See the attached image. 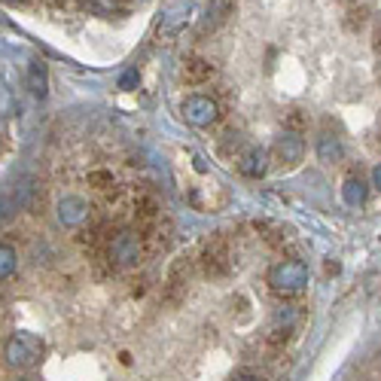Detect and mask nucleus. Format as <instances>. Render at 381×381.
Wrapping results in <instances>:
<instances>
[{"mask_svg":"<svg viewBox=\"0 0 381 381\" xmlns=\"http://www.w3.org/2000/svg\"><path fill=\"white\" fill-rule=\"evenodd\" d=\"M43 354H46V345H43V339H37L34 333H13L4 342V360H6V366L19 369V372L40 366Z\"/></svg>","mask_w":381,"mask_h":381,"instance_id":"1","label":"nucleus"},{"mask_svg":"<svg viewBox=\"0 0 381 381\" xmlns=\"http://www.w3.org/2000/svg\"><path fill=\"white\" fill-rule=\"evenodd\" d=\"M311 271L302 259H281L268 268V287L278 293V296H299V293L308 287Z\"/></svg>","mask_w":381,"mask_h":381,"instance_id":"2","label":"nucleus"},{"mask_svg":"<svg viewBox=\"0 0 381 381\" xmlns=\"http://www.w3.org/2000/svg\"><path fill=\"white\" fill-rule=\"evenodd\" d=\"M144 259V238L135 229H119L110 241V263L119 268H135Z\"/></svg>","mask_w":381,"mask_h":381,"instance_id":"3","label":"nucleus"},{"mask_svg":"<svg viewBox=\"0 0 381 381\" xmlns=\"http://www.w3.org/2000/svg\"><path fill=\"white\" fill-rule=\"evenodd\" d=\"M180 113H183V119H187L189 125L208 128V125H214L216 119H220V104H216L214 98H208V95H189L187 101H183Z\"/></svg>","mask_w":381,"mask_h":381,"instance_id":"4","label":"nucleus"},{"mask_svg":"<svg viewBox=\"0 0 381 381\" xmlns=\"http://www.w3.org/2000/svg\"><path fill=\"white\" fill-rule=\"evenodd\" d=\"M202 268L208 278H223L229 268H232V254H229V244L226 238H211L202 250Z\"/></svg>","mask_w":381,"mask_h":381,"instance_id":"5","label":"nucleus"},{"mask_svg":"<svg viewBox=\"0 0 381 381\" xmlns=\"http://www.w3.org/2000/svg\"><path fill=\"white\" fill-rule=\"evenodd\" d=\"M189 13H192V4H174L168 6L165 13L159 19V28H156V37L159 40H171L174 34H180L189 21Z\"/></svg>","mask_w":381,"mask_h":381,"instance_id":"6","label":"nucleus"},{"mask_svg":"<svg viewBox=\"0 0 381 381\" xmlns=\"http://www.w3.org/2000/svg\"><path fill=\"white\" fill-rule=\"evenodd\" d=\"M89 202L83 199V195H64V199L58 202V220L61 226H68V229H76V226H83L85 220H89Z\"/></svg>","mask_w":381,"mask_h":381,"instance_id":"7","label":"nucleus"},{"mask_svg":"<svg viewBox=\"0 0 381 381\" xmlns=\"http://www.w3.org/2000/svg\"><path fill=\"white\" fill-rule=\"evenodd\" d=\"M305 156V140L296 132H284L275 140V159L281 162L284 168H296Z\"/></svg>","mask_w":381,"mask_h":381,"instance_id":"8","label":"nucleus"},{"mask_svg":"<svg viewBox=\"0 0 381 381\" xmlns=\"http://www.w3.org/2000/svg\"><path fill=\"white\" fill-rule=\"evenodd\" d=\"M238 171H241L247 180H259L268 171V152L263 147H247L241 156H238Z\"/></svg>","mask_w":381,"mask_h":381,"instance_id":"9","label":"nucleus"},{"mask_svg":"<svg viewBox=\"0 0 381 381\" xmlns=\"http://www.w3.org/2000/svg\"><path fill=\"white\" fill-rule=\"evenodd\" d=\"M366 183H363V177L360 174H348L345 177V183H342V199H345V204L348 208H363L366 204Z\"/></svg>","mask_w":381,"mask_h":381,"instance_id":"10","label":"nucleus"},{"mask_svg":"<svg viewBox=\"0 0 381 381\" xmlns=\"http://www.w3.org/2000/svg\"><path fill=\"white\" fill-rule=\"evenodd\" d=\"M183 83H189V85H199V83H208L211 76H214V64L211 61H204V58H189L187 64H183Z\"/></svg>","mask_w":381,"mask_h":381,"instance_id":"11","label":"nucleus"},{"mask_svg":"<svg viewBox=\"0 0 381 381\" xmlns=\"http://www.w3.org/2000/svg\"><path fill=\"white\" fill-rule=\"evenodd\" d=\"M345 156V147H342V140L330 135V132H323L318 137V159L323 162V165H333V162H342Z\"/></svg>","mask_w":381,"mask_h":381,"instance_id":"12","label":"nucleus"},{"mask_svg":"<svg viewBox=\"0 0 381 381\" xmlns=\"http://www.w3.org/2000/svg\"><path fill=\"white\" fill-rule=\"evenodd\" d=\"M28 89L34 98H46L49 95V73H46V64L43 61H31V68H28Z\"/></svg>","mask_w":381,"mask_h":381,"instance_id":"13","label":"nucleus"},{"mask_svg":"<svg viewBox=\"0 0 381 381\" xmlns=\"http://www.w3.org/2000/svg\"><path fill=\"white\" fill-rule=\"evenodd\" d=\"M19 268V254L13 244H0V281H9Z\"/></svg>","mask_w":381,"mask_h":381,"instance_id":"14","label":"nucleus"},{"mask_svg":"<svg viewBox=\"0 0 381 381\" xmlns=\"http://www.w3.org/2000/svg\"><path fill=\"white\" fill-rule=\"evenodd\" d=\"M135 214L140 223H152L159 216V202L152 199V195H140L137 204H135Z\"/></svg>","mask_w":381,"mask_h":381,"instance_id":"15","label":"nucleus"},{"mask_svg":"<svg viewBox=\"0 0 381 381\" xmlns=\"http://www.w3.org/2000/svg\"><path fill=\"white\" fill-rule=\"evenodd\" d=\"M85 6H89L95 16H104V19H110L113 13H119V9H122V4H119V0H85Z\"/></svg>","mask_w":381,"mask_h":381,"instance_id":"16","label":"nucleus"},{"mask_svg":"<svg viewBox=\"0 0 381 381\" xmlns=\"http://www.w3.org/2000/svg\"><path fill=\"white\" fill-rule=\"evenodd\" d=\"M89 183H92V187H98V189H107V187H113V174L110 171H92Z\"/></svg>","mask_w":381,"mask_h":381,"instance_id":"17","label":"nucleus"},{"mask_svg":"<svg viewBox=\"0 0 381 381\" xmlns=\"http://www.w3.org/2000/svg\"><path fill=\"white\" fill-rule=\"evenodd\" d=\"M137 80H140V73H137V68H128L122 76H119V89H125V92H132L135 85H137Z\"/></svg>","mask_w":381,"mask_h":381,"instance_id":"18","label":"nucleus"},{"mask_svg":"<svg viewBox=\"0 0 381 381\" xmlns=\"http://www.w3.org/2000/svg\"><path fill=\"white\" fill-rule=\"evenodd\" d=\"M232 381H266L263 375H256V372H238Z\"/></svg>","mask_w":381,"mask_h":381,"instance_id":"19","label":"nucleus"},{"mask_svg":"<svg viewBox=\"0 0 381 381\" xmlns=\"http://www.w3.org/2000/svg\"><path fill=\"white\" fill-rule=\"evenodd\" d=\"M372 187L381 192V162H378V165L372 168Z\"/></svg>","mask_w":381,"mask_h":381,"instance_id":"20","label":"nucleus"},{"mask_svg":"<svg viewBox=\"0 0 381 381\" xmlns=\"http://www.w3.org/2000/svg\"><path fill=\"white\" fill-rule=\"evenodd\" d=\"M9 381H31L28 375H16V378H9Z\"/></svg>","mask_w":381,"mask_h":381,"instance_id":"21","label":"nucleus"},{"mask_svg":"<svg viewBox=\"0 0 381 381\" xmlns=\"http://www.w3.org/2000/svg\"><path fill=\"white\" fill-rule=\"evenodd\" d=\"M378 46H381V25H378Z\"/></svg>","mask_w":381,"mask_h":381,"instance_id":"22","label":"nucleus"},{"mask_svg":"<svg viewBox=\"0 0 381 381\" xmlns=\"http://www.w3.org/2000/svg\"><path fill=\"white\" fill-rule=\"evenodd\" d=\"M6 4H21V0H6Z\"/></svg>","mask_w":381,"mask_h":381,"instance_id":"23","label":"nucleus"}]
</instances>
